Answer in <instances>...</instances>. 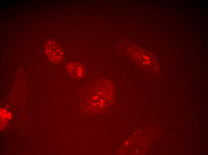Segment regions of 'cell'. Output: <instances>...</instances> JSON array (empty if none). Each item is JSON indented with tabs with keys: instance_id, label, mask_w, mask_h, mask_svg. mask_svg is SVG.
I'll use <instances>...</instances> for the list:
<instances>
[{
	"instance_id": "obj_1",
	"label": "cell",
	"mask_w": 208,
	"mask_h": 155,
	"mask_svg": "<svg viewBox=\"0 0 208 155\" xmlns=\"http://www.w3.org/2000/svg\"><path fill=\"white\" fill-rule=\"evenodd\" d=\"M44 50L47 57L51 62L58 63L62 61L64 57L62 48L54 40L51 38L47 40Z\"/></svg>"
},
{
	"instance_id": "obj_2",
	"label": "cell",
	"mask_w": 208,
	"mask_h": 155,
	"mask_svg": "<svg viewBox=\"0 0 208 155\" xmlns=\"http://www.w3.org/2000/svg\"><path fill=\"white\" fill-rule=\"evenodd\" d=\"M66 67L68 73L74 78L80 79L85 75V67L80 62H70L67 64Z\"/></svg>"
},
{
	"instance_id": "obj_3",
	"label": "cell",
	"mask_w": 208,
	"mask_h": 155,
	"mask_svg": "<svg viewBox=\"0 0 208 155\" xmlns=\"http://www.w3.org/2000/svg\"><path fill=\"white\" fill-rule=\"evenodd\" d=\"M0 116L1 117L0 121V128L1 130L5 128L8 121L12 118V115L11 113L7 112L6 109L1 108L0 109Z\"/></svg>"
}]
</instances>
